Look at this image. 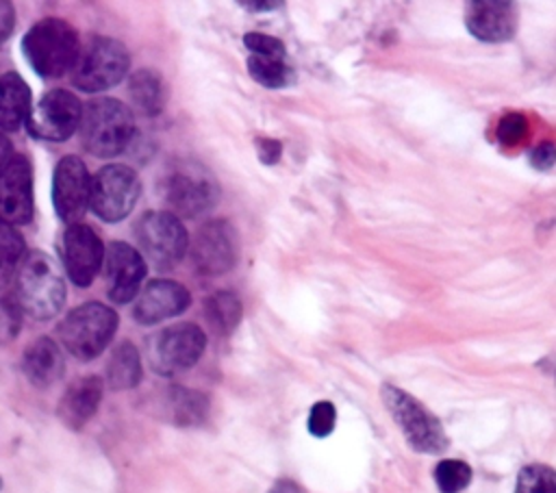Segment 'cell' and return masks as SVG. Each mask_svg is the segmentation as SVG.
<instances>
[{
	"label": "cell",
	"mask_w": 556,
	"mask_h": 493,
	"mask_svg": "<svg viewBox=\"0 0 556 493\" xmlns=\"http://www.w3.org/2000/svg\"><path fill=\"white\" fill-rule=\"evenodd\" d=\"M65 280L46 252L33 250L24 256L13 278L11 295L24 315L37 321L56 317L65 304Z\"/></svg>",
	"instance_id": "6da1fadb"
},
{
	"label": "cell",
	"mask_w": 556,
	"mask_h": 493,
	"mask_svg": "<svg viewBox=\"0 0 556 493\" xmlns=\"http://www.w3.org/2000/svg\"><path fill=\"white\" fill-rule=\"evenodd\" d=\"M80 52L72 24L59 17H43L22 37V54L41 78H59L72 72Z\"/></svg>",
	"instance_id": "7a4b0ae2"
},
{
	"label": "cell",
	"mask_w": 556,
	"mask_h": 493,
	"mask_svg": "<svg viewBox=\"0 0 556 493\" xmlns=\"http://www.w3.org/2000/svg\"><path fill=\"white\" fill-rule=\"evenodd\" d=\"M80 143L98 159H111L128 148L135 135L132 111L115 98H96L83 106Z\"/></svg>",
	"instance_id": "3957f363"
},
{
	"label": "cell",
	"mask_w": 556,
	"mask_h": 493,
	"mask_svg": "<svg viewBox=\"0 0 556 493\" xmlns=\"http://www.w3.org/2000/svg\"><path fill=\"white\" fill-rule=\"evenodd\" d=\"M161 198L180 217H202L219 200L215 176L195 161L174 163L161 180Z\"/></svg>",
	"instance_id": "277c9868"
},
{
	"label": "cell",
	"mask_w": 556,
	"mask_h": 493,
	"mask_svg": "<svg viewBox=\"0 0 556 493\" xmlns=\"http://www.w3.org/2000/svg\"><path fill=\"white\" fill-rule=\"evenodd\" d=\"M117 321V313L111 306L85 302L72 308L59 324V339L74 358L93 361L115 337Z\"/></svg>",
	"instance_id": "5b68a950"
},
{
	"label": "cell",
	"mask_w": 556,
	"mask_h": 493,
	"mask_svg": "<svg viewBox=\"0 0 556 493\" xmlns=\"http://www.w3.org/2000/svg\"><path fill=\"white\" fill-rule=\"evenodd\" d=\"M130 67L126 46L113 37L93 35L78 52L72 67V85L87 93H98L115 87Z\"/></svg>",
	"instance_id": "8992f818"
},
{
	"label": "cell",
	"mask_w": 556,
	"mask_h": 493,
	"mask_svg": "<svg viewBox=\"0 0 556 493\" xmlns=\"http://www.w3.org/2000/svg\"><path fill=\"white\" fill-rule=\"evenodd\" d=\"M380 395L413 450L421 454H441L447 450L450 441L441 421L419 400L393 384H382Z\"/></svg>",
	"instance_id": "52a82bcc"
},
{
	"label": "cell",
	"mask_w": 556,
	"mask_h": 493,
	"mask_svg": "<svg viewBox=\"0 0 556 493\" xmlns=\"http://www.w3.org/2000/svg\"><path fill=\"white\" fill-rule=\"evenodd\" d=\"M135 237L141 254L161 271L176 267L189 248L187 228L169 211H146L135 226Z\"/></svg>",
	"instance_id": "ba28073f"
},
{
	"label": "cell",
	"mask_w": 556,
	"mask_h": 493,
	"mask_svg": "<svg viewBox=\"0 0 556 493\" xmlns=\"http://www.w3.org/2000/svg\"><path fill=\"white\" fill-rule=\"evenodd\" d=\"M141 195V180L128 165L111 163L91 178L89 208L106 224L122 222L130 215Z\"/></svg>",
	"instance_id": "9c48e42d"
},
{
	"label": "cell",
	"mask_w": 556,
	"mask_h": 493,
	"mask_svg": "<svg viewBox=\"0 0 556 493\" xmlns=\"http://www.w3.org/2000/svg\"><path fill=\"white\" fill-rule=\"evenodd\" d=\"M206 347V334L195 324H174L150 339V365L161 376H174L193 367Z\"/></svg>",
	"instance_id": "30bf717a"
},
{
	"label": "cell",
	"mask_w": 556,
	"mask_h": 493,
	"mask_svg": "<svg viewBox=\"0 0 556 493\" xmlns=\"http://www.w3.org/2000/svg\"><path fill=\"white\" fill-rule=\"evenodd\" d=\"M239 258L237 228L219 217L204 222L191 239V263L200 276H222Z\"/></svg>",
	"instance_id": "8fae6325"
},
{
	"label": "cell",
	"mask_w": 556,
	"mask_h": 493,
	"mask_svg": "<svg viewBox=\"0 0 556 493\" xmlns=\"http://www.w3.org/2000/svg\"><path fill=\"white\" fill-rule=\"evenodd\" d=\"M80 117L83 104L72 91L50 89L30 109L26 128L35 139L59 143L70 139L78 130Z\"/></svg>",
	"instance_id": "7c38bea8"
},
{
	"label": "cell",
	"mask_w": 556,
	"mask_h": 493,
	"mask_svg": "<svg viewBox=\"0 0 556 493\" xmlns=\"http://www.w3.org/2000/svg\"><path fill=\"white\" fill-rule=\"evenodd\" d=\"M91 176L78 156H63L52 174V206L65 224H78L89 206Z\"/></svg>",
	"instance_id": "4fadbf2b"
},
{
	"label": "cell",
	"mask_w": 556,
	"mask_h": 493,
	"mask_svg": "<svg viewBox=\"0 0 556 493\" xmlns=\"http://www.w3.org/2000/svg\"><path fill=\"white\" fill-rule=\"evenodd\" d=\"M61 256L70 280L76 287H89L104 263V245L98 232L87 224H70L63 232Z\"/></svg>",
	"instance_id": "5bb4252c"
},
{
	"label": "cell",
	"mask_w": 556,
	"mask_h": 493,
	"mask_svg": "<svg viewBox=\"0 0 556 493\" xmlns=\"http://www.w3.org/2000/svg\"><path fill=\"white\" fill-rule=\"evenodd\" d=\"M146 278L143 256L124 241H113L104 250V285L106 295L115 304H128L139 295Z\"/></svg>",
	"instance_id": "9a60e30c"
},
{
	"label": "cell",
	"mask_w": 556,
	"mask_h": 493,
	"mask_svg": "<svg viewBox=\"0 0 556 493\" xmlns=\"http://www.w3.org/2000/svg\"><path fill=\"white\" fill-rule=\"evenodd\" d=\"M33 169L26 156L13 154L0 169V219L13 226L33 219Z\"/></svg>",
	"instance_id": "2e32d148"
},
{
	"label": "cell",
	"mask_w": 556,
	"mask_h": 493,
	"mask_svg": "<svg viewBox=\"0 0 556 493\" xmlns=\"http://www.w3.org/2000/svg\"><path fill=\"white\" fill-rule=\"evenodd\" d=\"M191 304V293L185 285L167 278L150 280L137 295L132 317L141 326H154L185 313Z\"/></svg>",
	"instance_id": "e0dca14e"
},
{
	"label": "cell",
	"mask_w": 556,
	"mask_h": 493,
	"mask_svg": "<svg viewBox=\"0 0 556 493\" xmlns=\"http://www.w3.org/2000/svg\"><path fill=\"white\" fill-rule=\"evenodd\" d=\"M467 30L486 43H502L517 33V4L508 0H473L465 7Z\"/></svg>",
	"instance_id": "ac0fdd59"
},
{
	"label": "cell",
	"mask_w": 556,
	"mask_h": 493,
	"mask_svg": "<svg viewBox=\"0 0 556 493\" xmlns=\"http://www.w3.org/2000/svg\"><path fill=\"white\" fill-rule=\"evenodd\" d=\"M102 391L104 384L98 376H85L72 382L56 406L61 424L70 430H80L96 415L102 402Z\"/></svg>",
	"instance_id": "d6986e66"
},
{
	"label": "cell",
	"mask_w": 556,
	"mask_h": 493,
	"mask_svg": "<svg viewBox=\"0 0 556 493\" xmlns=\"http://www.w3.org/2000/svg\"><path fill=\"white\" fill-rule=\"evenodd\" d=\"M22 371L26 380L37 389L54 384L65 371V358L59 343L50 337H39L30 341L22 356Z\"/></svg>",
	"instance_id": "ffe728a7"
},
{
	"label": "cell",
	"mask_w": 556,
	"mask_h": 493,
	"mask_svg": "<svg viewBox=\"0 0 556 493\" xmlns=\"http://www.w3.org/2000/svg\"><path fill=\"white\" fill-rule=\"evenodd\" d=\"M33 109L30 87L17 72H4L0 76V130H20Z\"/></svg>",
	"instance_id": "44dd1931"
},
{
	"label": "cell",
	"mask_w": 556,
	"mask_h": 493,
	"mask_svg": "<svg viewBox=\"0 0 556 493\" xmlns=\"http://www.w3.org/2000/svg\"><path fill=\"white\" fill-rule=\"evenodd\" d=\"M128 96L139 113L156 117L165 109V83L163 76L152 67L137 69L128 80Z\"/></svg>",
	"instance_id": "7402d4cb"
},
{
	"label": "cell",
	"mask_w": 556,
	"mask_h": 493,
	"mask_svg": "<svg viewBox=\"0 0 556 493\" xmlns=\"http://www.w3.org/2000/svg\"><path fill=\"white\" fill-rule=\"evenodd\" d=\"M106 384L115 391L132 389L141 382V356L130 341H122L109 356L106 363Z\"/></svg>",
	"instance_id": "603a6c76"
},
{
	"label": "cell",
	"mask_w": 556,
	"mask_h": 493,
	"mask_svg": "<svg viewBox=\"0 0 556 493\" xmlns=\"http://www.w3.org/2000/svg\"><path fill=\"white\" fill-rule=\"evenodd\" d=\"M165 408L176 426H198L206 419L208 397L185 387H169L165 393Z\"/></svg>",
	"instance_id": "cb8c5ba5"
},
{
	"label": "cell",
	"mask_w": 556,
	"mask_h": 493,
	"mask_svg": "<svg viewBox=\"0 0 556 493\" xmlns=\"http://www.w3.org/2000/svg\"><path fill=\"white\" fill-rule=\"evenodd\" d=\"M204 315L211 324V328L219 334H230L243 315L241 300L235 291H215L204 300Z\"/></svg>",
	"instance_id": "d4e9b609"
},
{
	"label": "cell",
	"mask_w": 556,
	"mask_h": 493,
	"mask_svg": "<svg viewBox=\"0 0 556 493\" xmlns=\"http://www.w3.org/2000/svg\"><path fill=\"white\" fill-rule=\"evenodd\" d=\"M26 256V243L13 224L0 219V289L9 287Z\"/></svg>",
	"instance_id": "484cf974"
},
{
	"label": "cell",
	"mask_w": 556,
	"mask_h": 493,
	"mask_svg": "<svg viewBox=\"0 0 556 493\" xmlns=\"http://www.w3.org/2000/svg\"><path fill=\"white\" fill-rule=\"evenodd\" d=\"M248 72L250 76L267 87V89H282L295 83V72L287 63V59H269V56H254L248 59Z\"/></svg>",
	"instance_id": "4316f807"
},
{
	"label": "cell",
	"mask_w": 556,
	"mask_h": 493,
	"mask_svg": "<svg viewBox=\"0 0 556 493\" xmlns=\"http://www.w3.org/2000/svg\"><path fill=\"white\" fill-rule=\"evenodd\" d=\"M434 480L441 493H460L471 482V467L465 460L443 458L434 467Z\"/></svg>",
	"instance_id": "83f0119b"
},
{
	"label": "cell",
	"mask_w": 556,
	"mask_h": 493,
	"mask_svg": "<svg viewBox=\"0 0 556 493\" xmlns=\"http://www.w3.org/2000/svg\"><path fill=\"white\" fill-rule=\"evenodd\" d=\"M515 493H556V471L547 465H526L517 476Z\"/></svg>",
	"instance_id": "f1b7e54d"
},
{
	"label": "cell",
	"mask_w": 556,
	"mask_h": 493,
	"mask_svg": "<svg viewBox=\"0 0 556 493\" xmlns=\"http://www.w3.org/2000/svg\"><path fill=\"white\" fill-rule=\"evenodd\" d=\"M243 43L245 48L254 54V56H269V59H287L285 46L280 39L263 35V33H245L243 35Z\"/></svg>",
	"instance_id": "f546056e"
},
{
	"label": "cell",
	"mask_w": 556,
	"mask_h": 493,
	"mask_svg": "<svg viewBox=\"0 0 556 493\" xmlns=\"http://www.w3.org/2000/svg\"><path fill=\"white\" fill-rule=\"evenodd\" d=\"M334 419H337V410L332 406V402H317L313 404L311 408V415H308V432L313 437H328L332 430H334Z\"/></svg>",
	"instance_id": "4dcf8cb0"
},
{
	"label": "cell",
	"mask_w": 556,
	"mask_h": 493,
	"mask_svg": "<svg viewBox=\"0 0 556 493\" xmlns=\"http://www.w3.org/2000/svg\"><path fill=\"white\" fill-rule=\"evenodd\" d=\"M528 132V119L521 113H506L497 124V141L502 146H515L519 143Z\"/></svg>",
	"instance_id": "1f68e13d"
},
{
	"label": "cell",
	"mask_w": 556,
	"mask_h": 493,
	"mask_svg": "<svg viewBox=\"0 0 556 493\" xmlns=\"http://www.w3.org/2000/svg\"><path fill=\"white\" fill-rule=\"evenodd\" d=\"M22 328V311L13 298H0V343H9Z\"/></svg>",
	"instance_id": "d6a6232c"
},
{
	"label": "cell",
	"mask_w": 556,
	"mask_h": 493,
	"mask_svg": "<svg viewBox=\"0 0 556 493\" xmlns=\"http://www.w3.org/2000/svg\"><path fill=\"white\" fill-rule=\"evenodd\" d=\"M528 159H530L532 167L549 169V167L556 165V146L552 141H543V143H539L536 148L530 150Z\"/></svg>",
	"instance_id": "836d02e7"
},
{
	"label": "cell",
	"mask_w": 556,
	"mask_h": 493,
	"mask_svg": "<svg viewBox=\"0 0 556 493\" xmlns=\"http://www.w3.org/2000/svg\"><path fill=\"white\" fill-rule=\"evenodd\" d=\"M256 152H258L261 163L276 165L282 154V143L271 137H256Z\"/></svg>",
	"instance_id": "e575fe53"
},
{
	"label": "cell",
	"mask_w": 556,
	"mask_h": 493,
	"mask_svg": "<svg viewBox=\"0 0 556 493\" xmlns=\"http://www.w3.org/2000/svg\"><path fill=\"white\" fill-rule=\"evenodd\" d=\"M15 28V9L11 2L0 0V43H4Z\"/></svg>",
	"instance_id": "d590c367"
},
{
	"label": "cell",
	"mask_w": 556,
	"mask_h": 493,
	"mask_svg": "<svg viewBox=\"0 0 556 493\" xmlns=\"http://www.w3.org/2000/svg\"><path fill=\"white\" fill-rule=\"evenodd\" d=\"M239 7L258 13V11H274V9H280L282 2H271V0H252V2H248V0H241Z\"/></svg>",
	"instance_id": "8d00e7d4"
},
{
	"label": "cell",
	"mask_w": 556,
	"mask_h": 493,
	"mask_svg": "<svg viewBox=\"0 0 556 493\" xmlns=\"http://www.w3.org/2000/svg\"><path fill=\"white\" fill-rule=\"evenodd\" d=\"M267 493H302V489L293 480H278Z\"/></svg>",
	"instance_id": "74e56055"
},
{
	"label": "cell",
	"mask_w": 556,
	"mask_h": 493,
	"mask_svg": "<svg viewBox=\"0 0 556 493\" xmlns=\"http://www.w3.org/2000/svg\"><path fill=\"white\" fill-rule=\"evenodd\" d=\"M13 148H11V141L7 139V135L4 132H0V169L9 163V159L13 156V152H11Z\"/></svg>",
	"instance_id": "f35d334b"
}]
</instances>
